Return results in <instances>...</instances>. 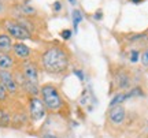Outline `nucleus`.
Here are the masks:
<instances>
[{
  "label": "nucleus",
  "instance_id": "19",
  "mask_svg": "<svg viewBox=\"0 0 148 138\" xmlns=\"http://www.w3.org/2000/svg\"><path fill=\"white\" fill-rule=\"evenodd\" d=\"M53 8H55V11H59V10H60V3H59V1H56V3L53 4Z\"/></svg>",
  "mask_w": 148,
  "mask_h": 138
},
{
  "label": "nucleus",
  "instance_id": "10",
  "mask_svg": "<svg viewBox=\"0 0 148 138\" xmlns=\"http://www.w3.org/2000/svg\"><path fill=\"white\" fill-rule=\"evenodd\" d=\"M12 38L7 33H0V52H8L12 49Z\"/></svg>",
  "mask_w": 148,
  "mask_h": 138
},
{
  "label": "nucleus",
  "instance_id": "11",
  "mask_svg": "<svg viewBox=\"0 0 148 138\" xmlns=\"http://www.w3.org/2000/svg\"><path fill=\"white\" fill-rule=\"evenodd\" d=\"M14 66V59L8 52H0V70H10Z\"/></svg>",
  "mask_w": 148,
  "mask_h": 138
},
{
  "label": "nucleus",
  "instance_id": "8",
  "mask_svg": "<svg viewBox=\"0 0 148 138\" xmlns=\"http://www.w3.org/2000/svg\"><path fill=\"white\" fill-rule=\"evenodd\" d=\"M108 119H110V122L114 123V124H121V123L125 120V108L122 105L110 107Z\"/></svg>",
  "mask_w": 148,
  "mask_h": 138
},
{
  "label": "nucleus",
  "instance_id": "21",
  "mask_svg": "<svg viewBox=\"0 0 148 138\" xmlns=\"http://www.w3.org/2000/svg\"><path fill=\"white\" fill-rule=\"evenodd\" d=\"M44 138H58V137H55L53 134H45V135H44Z\"/></svg>",
  "mask_w": 148,
  "mask_h": 138
},
{
  "label": "nucleus",
  "instance_id": "20",
  "mask_svg": "<svg viewBox=\"0 0 148 138\" xmlns=\"http://www.w3.org/2000/svg\"><path fill=\"white\" fill-rule=\"evenodd\" d=\"M3 12H4V4H3V1L0 0V15H1Z\"/></svg>",
  "mask_w": 148,
  "mask_h": 138
},
{
  "label": "nucleus",
  "instance_id": "14",
  "mask_svg": "<svg viewBox=\"0 0 148 138\" xmlns=\"http://www.w3.org/2000/svg\"><path fill=\"white\" fill-rule=\"evenodd\" d=\"M82 21V15H81V12L79 10H74L73 11V22H74V29L77 30V27H78V23Z\"/></svg>",
  "mask_w": 148,
  "mask_h": 138
},
{
  "label": "nucleus",
  "instance_id": "15",
  "mask_svg": "<svg viewBox=\"0 0 148 138\" xmlns=\"http://www.w3.org/2000/svg\"><path fill=\"white\" fill-rule=\"evenodd\" d=\"M141 64L144 67H148V48L141 53Z\"/></svg>",
  "mask_w": 148,
  "mask_h": 138
},
{
  "label": "nucleus",
  "instance_id": "3",
  "mask_svg": "<svg viewBox=\"0 0 148 138\" xmlns=\"http://www.w3.org/2000/svg\"><path fill=\"white\" fill-rule=\"evenodd\" d=\"M40 93H41V100L47 109H49V111H58V109L62 108V105H63L62 97L59 94L58 89L53 85L47 84V85L41 86Z\"/></svg>",
  "mask_w": 148,
  "mask_h": 138
},
{
  "label": "nucleus",
  "instance_id": "12",
  "mask_svg": "<svg viewBox=\"0 0 148 138\" xmlns=\"http://www.w3.org/2000/svg\"><path fill=\"white\" fill-rule=\"evenodd\" d=\"M127 100V93H118L114 96V99L111 100L110 107H115V105H121L123 101Z\"/></svg>",
  "mask_w": 148,
  "mask_h": 138
},
{
  "label": "nucleus",
  "instance_id": "18",
  "mask_svg": "<svg viewBox=\"0 0 148 138\" xmlns=\"http://www.w3.org/2000/svg\"><path fill=\"white\" fill-rule=\"evenodd\" d=\"M60 36H62V38H64V40H69L70 36H71V30H63V32L60 33Z\"/></svg>",
  "mask_w": 148,
  "mask_h": 138
},
{
  "label": "nucleus",
  "instance_id": "23",
  "mask_svg": "<svg viewBox=\"0 0 148 138\" xmlns=\"http://www.w3.org/2000/svg\"><path fill=\"white\" fill-rule=\"evenodd\" d=\"M70 3H73L74 4V3H75V0H70Z\"/></svg>",
  "mask_w": 148,
  "mask_h": 138
},
{
  "label": "nucleus",
  "instance_id": "9",
  "mask_svg": "<svg viewBox=\"0 0 148 138\" xmlns=\"http://www.w3.org/2000/svg\"><path fill=\"white\" fill-rule=\"evenodd\" d=\"M12 52H14V55L16 58L25 60V59H27L30 56V48L27 45H25L23 43H15L12 45Z\"/></svg>",
  "mask_w": 148,
  "mask_h": 138
},
{
  "label": "nucleus",
  "instance_id": "16",
  "mask_svg": "<svg viewBox=\"0 0 148 138\" xmlns=\"http://www.w3.org/2000/svg\"><path fill=\"white\" fill-rule=\"evenodd\" d=\"M7 99V90L4 89V86L1 85V82H0V101H4Z\"/></svg>",
  "mask_w": 148,
  "mask_h": 138
},
{
  "label": "nucleus",
  "instance_id": "22",
  "mask_svg": "<svg viewBox=\"0 0 148 138\" xmlns=\"http://www.w3.org/2000/svg\"><path fill=\"white\" fill-rule=\"evenodd\" d=\"M133 3H140V1H141V0H132Z\"/></svg>",
  "mask_w": 148,
  "mask_h": 138
},
{
  "label": "nucleus",
  "instance_id": "4",
  "mask_svg": "<svg viewBox=\"0 0 148 138\" xmlns=\"http://www.w3.org/2000/svg\"><path fill=\"white\" fill-rule=\"evenodd\" d=\"M7 34L11 38H16V40H29L32 37L30 30L27 29L23 23H21L19 21H14V19H7L3 23Z\"/></svg>",
  "mask_w": 148,
  "mask_h": 138
},
{
  "label": "nucleus",
  "instance_id": "7",
  "mask_svg": "<svg viewBox=\"0 0 148 138\" xmlns=\"http://www.w3.org/2000/svg\"><path fill=\"white\" fill-rule=\"evenodd\" d=\"M114 82H115L116 88L121 89V90H123V89H129V88H130V84H132L129 71L125 70V69H119L115 73V75H114Z\"/></svg>",
  "mask_w": 148,
  "mask_h": 138
},
{
  "label": "nucleus",
  "instance_id": "1",
  "mask_svg": "<svg viewBox=\"0 0 148 138\" xmlns=\"http://www.w3.org/2000/svg\"><path fill=\"white\" fill-rule=\"evenodd\" d=\"M41 66L48 74H62L69 67V55L62 47H49L41 55Z\"/></svg>",
  "mask_w": 148,
  "mask_h": 138
},
{
  "label": "nucleus",
  "instance_id": "6",
  "mask_svg": "<svg viewBox=\"0 0 148 138\" xmlns=\"http://www.w3.org/2000/svg\"><path fill=\"white\" fill-rule=\"evenodd\" d=\"M0 82L4 86L7 93L14 94L18 92V82L14 78V75L11 74L10 70H0Z\"/></svg>",
  "mask_w": 148,
  "mask_h": 138
},
{
  "label": "nucleus",
  "instance_id": "2",
  "mask_svg": "<svg viewBox=\"0 0 148 138\" xmlns=\"http://www.w3.org/2000/svg\"><path fill=\"white\" fill-rule=\"evenodd\" d=\"M22 86L26 89L30 94L36 97V94L40 92L38 88V69L33 62H23L22 64Z\"/></svg>",
  "mask_w": 148,
  "mask_h": 138
},
{
  "label": "nucleus",
  "instance_id": "17",
  "mask_svg": "<svg viewBox=\"0 0 148 138\" xmlns=\"http://www.w3.org/2000/svg\"><path fill=\"white\" fill-rule=\"evenodd\" d=\"M137 59H138V52L137 51H133V52L130 53V62H132V63H136Z\"/></svg>",
  "mask_w": 148,
  "mask_h": 138
},
{
  "label": "nucleus",
  "instance_id": "5",
  "mask_svg": "<svg viewBox=\"0 0 148 138\" xmlns=\"http://www.w3.org/2000/svg\"><path fill=\"white\" fill-rule=\"evenodd\" d=\"M45 105L42 103L41 99L38 97H32L30 101H29V114H30V118L33 120H40L44 118L45 115Z\"/></svg>",
  "mask_w": 148,
  "mask_h": 138
},
{
  "label": "nucleus",
  "instance_id": "13",
  "mask_svg": "<svg viewBox=\"0 0 148 138\" xmlns=\"http://www.w3.org/2000/svg\"><path fill=\"white\" fill-rule=\"evenodd\" d=\"M11 122V118L10 115L7 114L5 111L0 109V127H7Z\"/></svg>",
  "mask_w": 148,
  "mask_h": 138
}]
</instances>
